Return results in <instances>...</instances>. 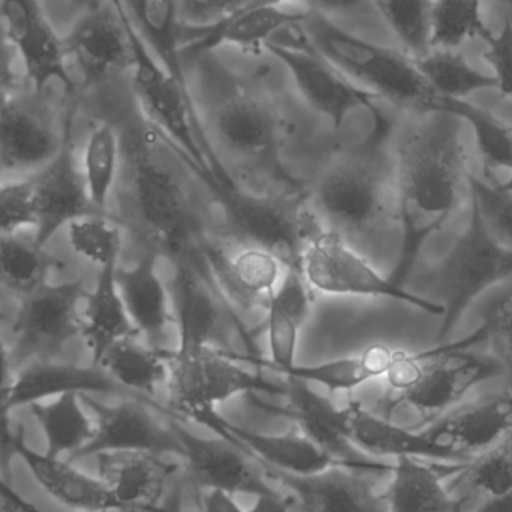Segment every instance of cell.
Listing matches in <instances>:
<instances>
[{
    "label": "cell",
    "instance_id": "obj_1",
    "mask_svg": "<svg viewBox=\"0 0 512 512\" xmlns=\"http://www.w3.org/2000/svg\"><path fill=\"white\" fill-rule=\"evenodd\" d=\"M412 129L393 149L396 221L400 252L391 282L405 288L426 243L447 227L471 197V155L463 138L465 120L448 113Z\"/></svg>",
    "mask_w": 512,
    "mask_h": 512
},
{
    "label": "cell",
    "instance_id": "obj_2",
    "mask_svg": "<svg viewBox=\"0 0 512 512\" xmlns=\"http://www.w3.org/2000/svg\"><path fill=\"white\" fill-rule=\"evenodd\" d=\"M372 117L366 141L334 156L309 192L316 221L346 242L369 237L396 219V170L388 146L391 123L379 110Z\"/></svg>",
    "mask_w": 512,
    "mask_h": 512
},
{
    "label": "cell",
    "instance_id": "obj_3",
    "mask_svg": "<svg viewBox=\"0 0 512 512\" xmlns=\"http://www.w3.org/2000/svg\"><path fill=\"white\" fill-rule=\"evenodd\" d=\"M300 26L316 53L379 99L415 113L465 119L469 102L439 96L411 57L352 35L318 12L307 11Z\"/></svg>",
    "mask_w": 512,
    "mask_h": 512
},
{
    "label": "cell",
    "instance_id": "obj_4",
    "mask_svg": "<svg viewBox=\"0 0 512 512\" xmlns=\"http://www.w3.org/2000/svg\"><path fill=\"white\" fill-rule=\"evenodd\" d=\"M486 342L489 328L483 322L462 339L418 351L415 381L403 393L385 397L379 415L412 432L426 430L439 417L462 405L472 390L505 372L495 355L472 352Z\"/></svg>",
    "mask_w": 512,
    "mask_h": 512
},
{
    "label": "cell",
    "instance_id": "obj_5",
    "mask_svg": "<svg viewBox=\"0 0 512 512\" xmlns=\"http://www.w3.org/2000/svg\"><path fill=\"white\" fill-rule=\"evenodd\" d=\"M131 149L132 195L141 224L162 254L173 259L174 265L191 267L225 309L210 273V258L218 245L210 242L201 228L185 186L159 161L155 147L147 140L132 144Z\"/></svg>",
    "mask_w": 512,
    "mask_h": 512
},
{
    "label": "cell",
    "instance_id": "obj_6",
    "mask_svg": "<svg viewBox=\"0 0 512 512\" xmlns=\"http://www.w3.org/2000/svg\"><path fill=\"white\" fill-rule=\"evenodd\" d=\"M216 92L209 113V132L216 149L270 177L286 194L300 195L303 183L283 162L285 125L271 102L236 81L210 74Z\"/></svg>",
    "mask_w": 512,
    "mask_h": 512
},
{
    "label": "cell",
    "instance_id": "obj_7",
    "mask_svg": "<svg viewBox=\"0 0 512 512\" xmlns=\"http://www.w3.org/2000/svg\"><path fill=\"white\" fill-rule=\"evenodd\" d=\"M171 411L176 417L197 420L237 396H285V382L277 384L261 372L245 369L224 349L215 346L173 349L170 360Z\"/></svg>",
    "mask_w": 512,
    "mask_h": 512
},
{
    "label": "cell",
    "instance_id": "obj_8",
    "mask_svg": "<svg viewBox=\"0 0 512 512\" xmlns=\"http://www.w3.org/2000/svg\"><path fill=\"white\" fill-rule=\"evenodd\" d=\"M301 271L310 288L327 295L390 298L417 307L433 316H444L439 301L408 291L382 276L369 259L358 254L342 236L316 225L303 254Z\"/></svg>",
    "mask_w": 512,
    "mask_h": 512
},
{
    "label": "cell",
    "instance_id": "obj_9",
    "mask_svg": "<svg viewBox=\"0 0 512 512\" xmlns=\"http://www.w3.org/2000/svg\"><path fill=\"white\" fill-rule=\"evenodd\" d=\"M512 277V254L493 242L472 215L447 258L432 271V285L444 306L439 342H445L469 307L487 289Z\"/></svg>",
    "mask_w": 512,
    "mask_h": 512
},
{
    "label": "cell",
    "instance_id": "obj_10",
    "mask_svg": "<svg viewBox=\"0 0 512 512\" xmlns=\"http://www.w3.org/2000/svg\"><path fill=\"white\" fill-rule=\"evenodd\" d=\"M86 408L92 412L95 432L89 444L78 451L74 460L96 457L102 453L143 451V453L176 454L182 457V445L171 426L165 427L153 415L152 408L168 417H176L171 409L155 400L125 397L116 405H105L95 396H81Z\"/></svg>",
    "mask_w": 512,
    "mask_h": 512
},
{
    "label": "cell",
    "instance_id": "obj_11",
    "mask_svg": "<svg viewBox=\"0 0 512 512\" xmlns=\"http://www.w3.org/2000/svg\"><path fill=\"white\" fill-rule=\"evenodd\" d=\"M86 295L83 279L45 282L24 295L12 322L17 357L45 355L81 336L80 303L86 300Z\"/></svg>",
    "mask_w": 512,
    "mask_h": 512
},
{
    "label": "cell",
    "instance_id": "obj_12",
    "mask_svg": "<svg viewBox=\"0 0 512 512\" xmlns=\"http://www.w3.org/2000/svg\"><path fill=\"white\" fill-rule=\"evenodd\" d=\"M267 50L288 69L300 95L312 110L342 128L351 114L367 110L370 114L378 111L373 104L378 96L352 83L336 66L316 53L312 47H283L267 42Z\"/></svg>",
    "mask_w": 512,
    "mask_h": 512
},
{
    "label": "cell",
    "instance_id": "obj_13",
    "mask_svg": "<svg viewBox=\"0 0 512 512\" xmlns=\"http://www.w3.org/2000/svg\"><path fill=\"white\" fill-rule=\"evenodd\" d=\"M35 191V240L44 248L62 228L84 216L99 215L93 209L81 165L72 141V119L63 125V143L57 155L32 177Z\"/></svg>",
    "mask_w": 512,
    "mask_h": 512
},
{
    "label": "cell",
    "instance_id": "obj_14",
    "mask_svg": "<svg viewBox=\"0 0 512 512\" xmlns=\"http://www.w3.org/2000/svg\"><path fill=\"white\" fill-rule=\"evenodd\" d=\"M0 23L35 92L41 93L53 81L74 92L63 38L51 26L38 0H0Z\"/></svg>",
    "mask_w": 512,
    "mask_h": 512
},
{
    "label": "cell",
    "instance_id": "obj_15",
    "mask_svg": "<svg viewBox=\"0 0 512 512\" xmlns=\"http://www.w3.org/2000/svg\"><path fill=\"white\" fill-rule=\"evenodd\" d=\"M0 453L23 460L33 480L54 501L69 510L81 512L122 511V505L102 483L101 478L87 475L59 457L38 453L27 445L23 427L11 432L9 417L0 418Z\"/></svg>",
    "mask_w": 512,
    "mask_h": 512
},
{
    "label": "cell",
    "instance_id": "obj_16",
    "mask_svg": "<svg viewBox=\"0 0 512 512\" xmlns=\"http://www.w3.org/2000/svg\"><path fill=\"white\" fill-rule=\"evenodd\" d=\"M285 396L288 406L285 417L294 421L297 429L333 457L339 465L364 471L390 472L393 465L378 462L360 450L349 438L348 408H340L328 397L316 393L307 382L286 378Z\"/></svg>",
    "mask_w": 512,
    "mask_h": 512
},
{
    "label": "cell",
    "instance_id": "obj_17",
    "mask_svg": "<svg viewBox=\"0 0 512 512\" xmlns=\"http://www.w3.org/2000/svg\"><path fill=\"white\" fill-rule=\"evenodd\" d=\"M63 45L86 86L132 68L131 41L116 0L78 15L63 36Z\"/></svg>",
    "mask_w": 512,
    "mask_h": 512
},
{
    "label": "cell",
    "instance_id": "obj_18",
    "mask_svg": "<svg viewBox=\"0 0 512 512\" xmlns=\"http://www.w3.org/2000/svg\"><path fill=\"white\" fill-rule=\"evenodd\" d=\"M171 429L182 445V457L188 465L195 489H219L233 495H274L265 474L242 447L227 439H204L192 435L182 424L171 420Z\"/></svg>",
    "mask_w": 512,
    "mask_h": 512
},
{
    "label": "cell",
    "instance_id": "obj_19",
    "mask_svg": "<svg viewBox=\"0 0 512 512\" xmlns=\"http://www.w3.org/2000/svg\"><path fill=\"white\" fill-rule=\"evenodd\" d=\"M258 465L265 477L292 493L303 512H387L384 496L369 478L375 472L336 465L318 474L294 475Z\"/></svg>",
    "mask_w": 512,
    "mask_h": 512
},
{
    "label": "cell",
    "instance_id": "obj_20",
    "mask_svg": "<svg viewBox=\"0 0 512 512\" xmlns=\"http://www.w3.org/2000/svg\"><path fill=\"white\" fill-rule=\"evenodd\" d=\"M309 289L300 265H286L282 280L265 303V330L270 358L228 349H224L225 354L239 363L252 364L259 370L279 375L295 366L300 331L310 313Z\"/></svg>",
    "mask_w": 512,
    "mask_h": 512
},
{
    "label": "cell",
    "instance_id": "obj_21",
    "mask_svg": "<svg viewBox=\"0 0 512 512\" xmlns=\"http://www.w3.org/2000/svg\"><path fill=\"white\" fill-rule=\"evenodd\" d=\"M63 394H80V396L140 397L125 390L117 384L101 366L90 364L80 366L72 363H51L36 361L23 367L12 378L6 391L5 400L0 405V415H9L14 409L35 403L47 402ZM146 399V397H140ZM153 400V399H150Z\"/></svg>",
    "mask_w": 512,
    "mask_h": 512
},
{
    "label": "cell",
    "instance_id": "obj_22",
    "mask_svg": "<svg viewBox=\"0 0 512 512\" xmlns=\"http://www.w3.org/2000/svg\"><path fill=\"white\" fill-rule=\"evenodd\" d=\"M63 143L50 114L30 98L12 96L0 114V171L38 173Z\"/></svg>",
    "mask_w": 512,
    "mask_h": 512
},
{
    "label": "cell",
    "instance_id": "obj_23",
    "mask_svg": "<svg viewBox=\"0 0 512 512\" xmlns=\"http://www.w3.org/2000/svg\"><path fill=\"white\" fill-rule=\"evenodd\" d=\"M421 433L448 450L483 453L512 433V391L462 403Z\"/></svg>",
    "mask_w": 512,
    "mask_h": 512
},
{
    "label": "cell",
    "instance_id": "obj_24",
    "mask_svg": "<svg viewBox=\"0 0 512 512\" xmlns=\"http://www.w3.org/2000/svg\"><path fill=\"white\" fill-rule=\"evenodd\" d=\"M197 421L212 429L219 438L242 447L255 462L288 474L313 475L339 465L298 429L282 435L256 433L231 423L219 415L218 411L207 412L198 417Z\"/></svg>",
    "mask_w": 512,
    "mask_h": 512
},
{
    "label": "cell",
    "instance_id": "obj_25",
    "mask_svg": "<svg viewBox=\"0 0 512 512\" xmlns=\"http://www.w3.org/2000/svg\"><path fill=\"white\" fill-rule=\"evenodd\" d=\"M158 252L150 249L132 267H117L116 280L132 327L150 345L165 348L174 324L171 294L158 270Z\"/></svg>",
    "mask_w": 512,
    "mask_h": 512
},
{
    "label": "cell",
    "instance_id": "obj_26",
    "mask_svg": "<svg viewBox=\"0 0 512 512\" xmlns=\"http://www.w3.org/2000/svg\"><path fill=\"white\" fill-rule=\"evenodd\" d=\"M98 477L122 505L123 512H156L177 466L159 454L119 451L96 456Z\"/></svg>",
    "mask_w": 512,
    "mask_h": 512
},
{
    "label": "cell",
    "instance_id": "obj_27",
    "mask_svg": "<svg viewBox=\"0 0 512 512\" xmlns=\"http://www.w3.org/2000/svg\"><path fill=\"white\" fill-rule=\"evenodd\" d=\"M349 438L367 456H409L417 459L435 460L441 463L463 465L471 462L474 454L460 453L433 444L421 432L403 429L382 418L376 412L367 411L361 403L349 402Z\"/></svg>",
    "mask_w": 512,
    "mask_h": 512
},
{
    "label": "cell",
    "instance_id": "obj_28",
    "mask_svg": "<svg viewBox=\"0 0 512 512\" xmlns=\"http://www.w3.org/2000/svg\"><path fill=\"white\" fill-rule=\"evenodd\" d=\"M174 270L171 301L174 325L179 336L177 349L201 346L221 348L219 336H222V315H227L221 301L188 265H174Z\"/></svg>",
    "mask_w": 512,
    "mask_h": 512
},
{
    "label": "cell",
    "instance_id": "obj_29",
    "mask_svg": "<svg viewBox=\"0 0 512 512\" xmlns=\"http://www.w3.org/2000/svg\"><path fill=\"white\" fill-rule=\"evenodd\" d=\"M304 15L306 12H289L282 8L245 9L209 27L182 24V36L188 38L186 50L194 54L209 53L219 45L259 47L286 27L301 23Z\"/></svg>",
    "mask_w": 512,
    "mask_h": 512
},
{
    "label": "cell",
    "instance_id": "obj_30",
    "mask_svg": "<svg viewBox=\"0 0 512 512\" xmlns=\"http://www.w3.org/2000/svg\"><path fill=\"white\" fill-rule=\"evenodd\" d=\"M456 469L454 463L439 471L417 457H397L390 471V484L382 493L387 512H456L459 501L444 486V478Z\"/></svg>",
    "mask_w": 512,
    "mask_h": 512
},
{
    "label": "cell",
    "instance_id": "obj_31",
    "mask_svg": "<svg viewBox=\"0 0 512 512\" xmlns=\"http://www.w3.org/2000/svg\"><path fill=\"white\" fill-rule=\"evenodd\" d=\"M117 267L119 264L99 268L95 286L86 295V312L81 337L86 340L87 348L92 355V364L96 366L114 343L129 334L137 333L132 327L117 286Z\"/></svg>",
    "mask_w": 512,
    "mask_h": 512
},
{
    "label": "cell",
    "instance_id": "obj_32",
    "mask_svg": "<svg viewBox=\"0 0 512 512\" xmlns=\"http://www.w3.org/2000/svg\"><path fill=\"white\" fill-rule=\"evenodd\" d=\"M171 351L147 343L138 333L129 334L105 352L101 366L117 384L146 399L170 379Z\"/></svg>",
    "mask_w": 512,
    "mask_h": 512
},
{
    "label": "cell",
    "instance_id": "obj_33",
    "mask_svg": "<svg viewBox=\"0 0 512 512\" xmlns=\"http://www.w3.org/2000/svg\"><path fill=\"white\" fill-rule=\"evenodd\" d=\"M397 349L388 348L387 345L369 346L355 355L333 358L324 363L309 364V366L289 367L282 373L285 378L298 379L307 384L321 385L331 393L357 390L367 382L384 379L390 367L393 366Z\"/></svg>",
    "mask_w": 512,
    "mask_h": 512
},
{
    "label": "cell",
    "instance_id": "obj_34",
    "mask_svg": "<svg viewBox=\"0 0 512 512\" xmlns=\"http://www.w3.org/2000/svg\"><path fill=\"white\" fill-rule=\"evenodd\" d=\"M45 439V454L69 459L83 450L95 432L93 418L86 412L80 394H63L47 402L29 406Z\"/></svg>",
    "mask_w": 512,
    "mask_h": 512
},
{
    "label": "cell",
    "instance_id": "obj_35",
    "mask_svg": "<svg viewBox=\"0 0 512 512\" xmlns=\"http://www.w3.org/2000/svg\"><path fill=\"white\" fill-rule=\"evenodd\" d=\"M120 164V138L110 123H101L90 132L81 158V173L93 209L108 216V203L116 185Z\"/></svg>",
    "mask_w": 512,
    "mask_h": 512
},
{
    "label": "cell",
    "instance_id": "obj_36",
    "mask_svg": "<svg viewBox=\"0 0 512 512\" xmlns=\"http://www.w3.org/2000/svg\"><path fill=\"white\" fill-rule=\"evenodd\" d=\"M418 71L442 98H468L480 90L498 89L493 75L483 74L456 50L435 48L427 56L414 60Z\"/></svg>",
    "mask_w": 512,
    "mask_h": 512
},
{
    "label": "cell",
    "instance_id": "obj_37",
    "mask_svg": "<svg viewBox=\"0 0 512 512\" xmlns=\"http://www.w3.org/2000/svg\"><path fill=\"white\" fill-rule=\"evenodd\" d=\"M51 261L35 237L0 234V286L26 295L47 282Z\"/></svg>",
    "mask_w": 512,
    "mask_h": 512
},
{
    "label": "cell",
    "instance_id": "obj_38",
    "mask_svg": "<svg viewBox=\"0 0 512 512\" xmlns=\"http://www.w3.org/2000/svg\"><path fill=\"white\" fill-rule=\"evenodd\" d=\"M453 475H459L456 486L471 487L472 492L487 496L490 501L504 498L512 492V433L496 442L483 453L475 454L471 462L459 465Z\"/></svg>",
    "mask_w": 512,
    "mask_h": 512
},
{
    "label": "cell",
    "instance_id": "obj_39",
    "mask_svg": "<svg viewBox=\"0 0 512 512\" xmlns=\"http://www.w3.org/2000/svg\"><path fill=\"white\" fill-rule=\"evenodd\" d=\"M375 5L411 59H421L433 50V0H375Z\"/></svg>",
    "mask_w": 512,
    "mask_h": 512
},
{
    "label": "cell",
    "instance_id": "obj_40",
    "mask_svg": "<svg viewBox=\"0 0 512 512\" xmlns=\"http://www.w3.org/2000/svg\"><path fill=\"white\" fill-rule=\"evenodd\" d=\"M489 30L481 0H433L432 48L456 50L469 39H483Z\"/></svg>",
    "mask_w": 512,
    "mask_h": 512
},
{
    "label": "cell",
    "instance_id": "obj_41",
    "mask_svg": "<svg viewBox=\"0 0 512 512\" xmlns=\"http://www.w3.org/2000/svg\"><path fill=\"white\" fill-rule=\"evenodd\" d=\"M72 251L86 261L98 265L119 264L123 234L119 225L108 216L90 215L71 222L66 227Z\"/></svg>",
    "mask_w": 512,
    "mask_h": 512
},
{
    "label": "cell",
    "instance_id": "obj_42",
    "mask_svg": "<svg viewBox=\"0 0 512 512\" xmlns=\"http://www.w3.org/2000/svg\"><path fill=\"white\" fill-rule=\"evenodd\" d=\"M469 204L490 239L512 254V189L483 182L474 174Z\"/></svg>",
    "mask_w": 512,
    "mask_h": 512
},
{
    "label": "cell",
    "instance_id": "obj_43",
    "mask_svg": "<svg viewBox=\"0 0 512 512\" xmlns=\"http://www.w3.org/2000/svg\"><path fill=\"white\" fill-rule=\"evenodd\" d=\"M466 123L474 131L477 147L487 170L512 167V129L480 107H472Z\"/></svg>",
    "mask_w": 512,
    "mask_h": 512
},
{
    "label": "cell",
    "instance_id": "obj_44",
    "mask_svg": "<svg viewBox=\"0 0 512 512\" xmlns=\"http://www.w3.org/2000/svg\"><path fill=\"white\" fill-rule=\"evenodd\" d=\"M36 204L32 177L0 183V234L35 230Z\"/></svg>",
    "mask_w": 512,
    "mask_h": 512
},
{
    "label": "cell",
    "instance_id": "obj_45",
    "mask_svg": "<svg viewBox=\"0 0 512 512\" xmlns=\"http://www.w3.org/2000/svg\"><path fill=\"white\" fill-rule=\"evenodd\" d=\"M483 41L487 44L483 59L495 72L496 83L499 92L505 98L512 101V23L505 21L501 32L493 33L492 30L484 35Z\"/></svg>",
    "mask_w": 512,
    "mask_h": 512
},
{
    "label": "cell",
    "instance_id": "obj_46",
    "mask_svg": "<svg viewBox=\"0 0 512 512\" xmlns=\"http://www.w3.org/2000/svg\"><path fill=\"white\" fill-rule=\"evenodd\" d=\"M176 3L185 26L209 27L233 17L251 0H176Z\"/></svg>",
    "mask_w": 512,
    "mask_h": 512
},
{
    "label": "cell",
    "instance_id": "obj_47",
    "mask_svg": "<svg viewBox=\"0 0 512 512\" xmlns=\"http://www.w3.org/2000/svg\"><path fill=\"white\" fill-rule=\"evenodd\" d=\"M489 328V342L495 348V357L512 376V294L502 298L484 316Z\"/></svg>",
    "mask_w": 512,
    "mask_h": 512
},
{
    "label": "cell",
    "instance_id": "obj_48",
    "mask_svg": "<svg viewBox=\"0 0 512 512\" xmlns=\"http://www.w3.org/2000/svg\"><path fill=\"white\" fill-rule=\"evenodd\" d=\"M200 505L203 512H246L236 495L219 489L201 490Z\"/></svg>",
    "mask_w": 512,
    "mask_h": 512
},
{
    "label": "cell",
    "instance_id": "obj_49",
    "mask_svg": "<svg viewBox=\"0 0 512 512\" xmlns=\"http://www.w3.org/2000/svg\"><path fill=\"white\" fill-rule=\"evenodd\" d=\"M17 53L0 23V89L11 90L15 84L14 62Z\"/></svg>",
    "mask_w": 512,
    "mask_h": 512
},
{
    "label": "cell",
    "instance_id": "obj_50",
    "mask_svg": "<svg viewBox=\"0 0 512 512\" xmlns=\"http://www.w3.org/2000/svg\"><path fill=\"white\" fill-rule=\"evenodd\" d=\"M309 11L318 12L324 17L346 15L360 9L367 0H306Z\"/></svg>",
    "mask_w": 512,
    "mask_h": 512
},
{
    "label": "cell",
    "instance_id": "obj_51",
    "mask_svg": "<svg viewBox=\"0 0 512 512\" xmlns=\"http://www.w3.org/2000/svg\"><path fill=\"white\" fill-rule=\"evenodd\" d=\"M0 501H2L6 507L17 512H42L38 507L26 501V499L12 487V484L9 483V478L3 474L2 469H0Z\"/></svg>",
    "mask_w": 512,
    "mask_h": 512
},
{
    "label": "cell",
    "instance_id": "obj_52",
    "mask_svg": "<svg viewBox=\"0 0 512 512\" xmlns=\"http://www.w3.org/2000/svg\"><path fill=\"white\" fill-rule=\"evenodd\" d=\"M289 510H291V499L277 492L274 495L255 496L254 505L246 512H289Z\"/></svg>",
    "mask_w": 512,
    "mask_h": 512
},
{
    "label": "cell",
    "instance_id": "obj_53",
    "mask_svg": "<svg viewBox=\"0 0 512 512\" xmlns=\"http://www.w3.org/2000/svg\"><path fill=\"white\" fill-rule=\"evenodd\" d=\"M11 358L8 349H6L5 342L0 336V390H6L11 385Z\"/></svg>",
    "mask_w": 512,
    "mask_h": 512
},
{
    "label": "cell",
    "instance_id": "obj_54",
    "mask_svg": "<svg viewBox=\"0 0 512 512\" xmlns=\"http://www.w3.org/2000/svg\"><path fill=\"white\" fill-rule=\"evenodd\" d=\"M478 512H512V492L504 498L487 502Z\"/></svg>",
    "mask_w": 512,
    "mask_h": 512
},
{
    "label": "cell",
    "instance_id": "obj_55",
    "mask_svg": "<svg viewBox=\"0 0 512 512\" xmlns=\"http://www.w3.org/2000/svg\"><path fill=\"white\" fill-rule=\"evenodd\" d=\"M69 6L78 11V15L83 14V12L93 11V9L101 8L104 6L108 0H66Z\"/></svg>",
    "mask_w": 512,
    "mask_h": 512
},
{
    "label": "cell",
    "instance_id": "obj_56",
    "mask_svg": "<svg viewBox=\"0 0 512 512\" xmlns=\"http://www.w3.org/2000/svg\"><path fill=\"white\" fill-rule=\"evenodd\" d=\"M156 512H183L182 490H180V487H176V489H174V493H171L167 504H165L164 507H159Z\"/></svg>",
    "mask_w": 512,
    "mask_h": 512
},
{
    "label": "cell",
    "instance_id": "obj_57",
    "mask_svg": "<svg viewBox=\"0 0 512 512\" xmlns=\"http://www.w3.org/2000/svg\"><path fill=\"white\" fill-rule=\"evenodd\" d=\"M12 96L14 95H12L11 90L0 89V114H2L3 111H5V108L8 107Z\"/></svg>",
    "mask_w": 512,
    "mask_h": 512
},
{
    "label": "cell",
    "instance_id": "obj_58",
    "mask_svg": "<svg viewBox=\"0 0 512 512\" xmlns=\"http://www.w3.org/2000/svg\"><path fill=\"white\" fill-rule=\"evenodd\" d=\"M6 391H8V388H6V390H0V405H2L3 400H5Z\"/></svg>",
    "mask_w": 512,
    "mask_h": 512
},
{
    "label": "cell",
    "instance_id": "obj_59",
    "mask_svg": "<svg viewBox=\"0 0 512 512\" xmlns=\"http://www.w3.org/2000/svg\"><path fill=\"white\" fill-rule=\"evenodd\" d=\"M511 173H512V167H511ZM502 186H505V188H508V189H512V174H511L510 179H508V182L505 183V185H502Z\"/></svg>",
    "mask_w": 512,
    "mask_h": 512
},
{
    "label": "cell",
    "instance_id": "obj_60",
    "mask_svg": "<svg viewBox=\"0 0 512 512\" xmlns=\"http://www.w3.org/2000/svg\"><path fill=\"white\" fill-rule=\"evenodd\" d=\"M499 2H511V0H499Z\"/></svg>",
    "mask_w": 512,
    "mask_h": 512
}]
</instances>
